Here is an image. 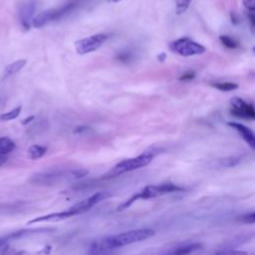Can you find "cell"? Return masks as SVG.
<instances>
[{
	"label": "cell",
	"instance_id": "1",
	"mask_svg": "<svg viewBox=\"0 0 255 255\" xmlns=\"http://www.w3.org/2000/svg\"><path fill=\"white\" fill-rule=\"evenodd\" d=\"M154 235V231L149 228L129 230L124 233L107 236L95 240L90 246V253H102L118 247L143 241Z\"/></svg>",
	"mask_w": 255,
	"mask_h": 255
},
{
	"label": "cell",
	"instance_id": "2",
	"mask_svg": "<svg viewBox=\"0 0 255 255\" xmlns=\"http://www.w3.org/2000/svg\"><path fill=\"white\" fill-rule=\"evenodd\" d=\"M76 5H77V2L73 1L58 8H51V9L44 10L39 14H37L36 16H34L32 20V26L35 28H42L53 21L60 20L61 18L65 17L70 12H72L75 9Z\"/></svg>",
	"mask_w": 255,
	"mask_h": 255
},
{
	"label": "cell",
	"instance_id": "3",
	"mask_svg": "<svg viewBox=\"0 0 255 255\" xmlns=\"http://www.w3.org/2000/svg\"><path fill=\"white\" fill-rule=\"evenodd\" d=\"M153 156H154L153 152L145 151V152L139 154L136 157H132V158H128V159L122 160L121 162L116 164L113 167V169L107 175H108V177L116 176V175L122 174L124 172L131 171V170L137 169L139 167H142V166L148 164L152 160Z\"/></svg>",
	"mask_w": 255,
	"mask_h": 255
},
{
	"label": "cell",
	"instance_id": "4",
	"mask_svg": "<svg viewBox=\"0 0 255 255\" xmlns=\"http://www.w3.org/2000/svg\"><path fill=\"white\" fill-rule=\"evenodd\" d=\"M169 48L173 53H176L183 57H190L194 55H199L205 52V48L193 40L183 37L176 39L169 44Z\"/></svg>",
	"mask_w": 255,
	"mask_h": 255
},
{
	"label": "cell",
	"instance_id": "5",
	"mask_svg": "<svg viewBox=\"0 0 255 255\" xmlns=\"http://www.w3.org/2000/svg\"><path fill=\"white\" fill-rule=\"evenodd\" d=\"M107 34H96L75 42V49L79 55H86L98 50L108 39Z\"/></svg>",
	"mask_w": 255,
	"mask_h": 255
},
{
	"label": "cell",
	"instance_id": "6",
	"mask_svg": "<svg viewBox=\"0 0 255 255\" xmlns=\"http://www.w3.org/2000/svg\"><path fill=\"white\" fill-rule=\"evenodd\" d=\"M182 190L181 187L171 183H162L159 185H148L145 186L140 192L136 193L138 199H147V198H152L156 196H160L166 193H171L175 191H180Z\"/></svg>",
	"mask_w": 255,
	"mask_h": 255
},
{
	"label": "cell",
	"instance_id": "7",
	"mask_svg": "<svg viewBox=\"0 0 255 255\" xmlns=\"http://www.w3.org/2000/svg\"><path fill=\"white\" fill-rule=\"evenodd\" d=\"M107 196H109L108 193L106 192H97L95 194H93L92 196L74 204L73 206H71L69 208V210L73 213V215H77V214H81L84 213L86 211H88L89 209H91L94 205L98 204L99 202H101L103 199H105Z\"/></svg>",
	"mask_w": 255,
	"mask_h": 255
},
{
	"label": "cell",
	"instance_id": "8",
	"mask_svg": "<svg viewBox=\"0 0 255 255\" xmlns=\"http://www.w3.org/2000/svg\"><path fill=\"white\" fill-rule=\"evenodd\" d=\"M231 113L239 118L253 120L255 118V111L252 105L245 103L240 98H233L231 101Z\"/></svg>",
	"mask_w": 255,
	"mask_h": 255
},
{
	"label": "cell",
	"instance_id": "9",
	"mask_svg": "<svg viewBox=\"0 0 255 255\" xmlns=\"http://www.w3.org/2000/svg\"><path fill=\"white\" fill-rule=\"evenodd\" d=\"M64 178L69 179V172L63 173L60 171H46L34 174L30 181L37 184H53L61 181Z\"/></svg>",
	"mask_w": 255,
	"mask_h": 255
},
{
	"label": "cell",
	"instance_id": "10",
	"mask_svg": "<svg viewBox=\"0 0 255 255\" xmlns=\"http://www.w3.org/2000/svg\"><path fill=\"white\" fill-rule=\"evenodd\" d=\"M36 10V2L34 0H29L22 4L19 10V18L22 27L25 30H29L32 26V20L34 18V13Z\"/></svg>",
	"mask_w": 255,
	"mask_h": 255
},
{
	"label": "cell",
	"instance_id": "11",
	"mask_svg": "<svg viewBox=\"0 0 255 255\" xmlns=\"http://www.w3.org/2000/svg\"><path fill=\"white\" fill-rule=\"evenodd\" d=\"M71 216H74L73 213L68 209L66 211H61V212H55V213H49L46 215H42L36 218H33L27 222L28 225H31L33 223H39V222H54V221H60L66 218H69Z\"/></svg>",
	"mask_w": 255,
	"mask_h": 255
},
{
	"label": "cell",
	"instance_id": "12",
	"mask_svg": "<svg viewBox=\"0 0 255 255\" xmlns=\"http://www.w3.org/2000/svg\"><path fill=\"white\" fill-rule=\"evenodd\" d=\"M228 126L231 127L232 128H234V129L242 136V138L250 145L251 148H254V147H255L254 133H253V131H252L250 128H248L247 127H245V126L242 125V124L234 123V122L228 123Z\"/></svg>",
	"mask_w": 255,
	"mask_h": 255
},
{
	"label": "cell",
	"instance_id": "13",
	"mask_svg": "<svg viewBox=\"0 0 255 255\" xmlns=\"http://www.w3.org/2000/svg\"><path fill=\"white\" fill-rule=\"evenodd\" d=\"M201 248V244L199 243H184L181 245H178L176 247H174L172 250L168 251V253L171 254H188L191 252H194L198 249Z\"/></svg>",
	"mask_w": 255,
	"mask_h": 255
},
{
	"label": "cell",
	"instance_id": "14",
	"mask_svg": "<svg viewBox=\"0 0 255 255\" xmlns=\"http://www.w3.org/2000/svg\"><path fill=\"white\" fill-rule=\"evenodd\" d=\"M26 62L27 61L25 59H20V60H16V61L8 64L4 69V78L15 75L18 72H20L26 65Z\"/></svg>",
	"mask_w": 255,
	"mask_h": 255
},
{
	"label": "cell",
	"instance_id": "15",
	"mask_svg": "<svg viewBox=\"0 0 255 255\" xmlns=\"http://www.w3.org/2000/svg\"><path fill=\"white\" fill-rule=\"evenodd\" d=\"M15 147H16L15 142L11 138L7 136L0 137V154L6 155L11 151H13Z\"/></svg>",
	"mask_w": 255,
	"mask_h": 255
},
{
	"label": "cell",
	"instance_id": "16",
	"mask_svg": "<svg viewBox=\"0 0 255 255\" xmlns=\"http://www.w3.org/2000/svg\"><path fill=\"white\" fill-rule=\"evenodd\" d=\"M47 147L44 145H39V144H34L28 148V156L31 159H38L42 157L46 153Z\"/></svg>",
	"mask_w": 255,
	"mask_h": 255
},
{
	"label": "cell",
	"instance_id": "17",
	"mask_svg": "<svg viewBox=\"0 0 255 255\" xmlns=\"http://www.w3.org/2000/svg\"><path fill=\"white\" fill-rule=\"evenodd\" d=\"M22 110V106H17L16 108L10 110L9 112H6L4 114L0 115V120L2 122H7V121H12L15 120L16 118H18V116L20 115Z\"/></svg>",
	"mask_w": 255,
	"mask_h": 255
},
{
	"label": "cell",
	"instance_id": "18",
	"mask_svg": "<svg viewBox=\"0 0 255 255\" xmlns=\"http://www.w3.org/2000/svg\"><path fill=\"white\" fill-rule=\"evenodd\" d=\"M212 86L220 91L223 92H229V91H233L236 90L238 88V85L235 83H230V82H223V83H214L212 84Z\"/></svg>",
	"mask_w": 255,
	"mask_h": 255
},
{
	"label": "cell",
	"instance_id": "19",
	"mask_svg": "<svg viewBox=\"0 0 255 255\" xmlns=\"http://www.w3.org/2000/svg\"><path fill=\"white\" fill-rule=\"evenodd\" d=\"M175 11H176V14L177 15H180L182 13H184L189 5L191 4L192 0H175Z\"/></svg>",
	"mask_w": 255,
	"mask_h": 255
},
{
	"label": "cell",
	"instance_id": "20",
	"mask_svg": "<svg viewBox=\"0 0 255 255\" xmlns=\"http://www.w3.org/2000/svg\"><path fill=\"white\" fill-rule=\"evenodd\" d=\"M219 39H220V42H221L226 48H228V49H235V48L238 47V43H237L234 39H232L231 37H229V36L223 35V36H220Z\"/></svg>",
	"mask_w": 255,
	"mask_h": 255
},
{
	"label": "cell",
	"instance_id": "21",
	"mask_svg": "<svg viewBox=\"0 0 255 255\" xmlns=\"http://www.w3.org/2000/svg\"><path fill=\"white\" fill-rule=\"evenodd\" d=\"M89 173L87 169H75L69 172V179H79L86 176Z\"/></svg>",
	"mask_w": 255,
	"mask_h": 255
},
{
	"label": "cell",
	"instance_id": "22",
	"mask_svg": "<svg viewBox=\"0 0 255 255\" xmlns=\"http://www.w3.org/2000/svg\"><path fill=\"white\" fill-rule=\"evenodd\" d=\"M237 220L240 221V222H243V223L253 224L254 221H255V214H254V212H251V213H248V214H243V215L239 216L237 218Z\"/></svg>",
	"mask_w": 255,
	"mask_h": 255
},
{
	"label": "cell",
	"instance_id": "23",
	"mask_svg": "<svg viewBox=\"0 0 255 255\" xmlns=\"http://www.w3.org/2000/svg\"><path fill=\"white\" fill-rule=\"evenodd\" d=\"M242 4L248 11H255V0H242Z\"/></svg>",
	"mask_w": 255,
	"mask_h": 255
},
{
	"label": "cell",
	"instance_id": "24",
	"mask_svg": "<svg viewBox=\"0 0 255 255\" xmlns=\"http://www.w3.org/2000/svg\"><path fill=\"white\" fill-rule=\"evenodd\" d=\"M194 78V73H191V72H187L185 73L184 75H182L179 80L180 81H188V80H192Z\"/></svg>",
	"mask_w": 255,
	"mask_h": 255
},
{
	"label": "cell",
	"instance_id": "25",
	"mask_svg": "<svg viewBox=\"0 0 255 255\" xmlns=\"http://www.w3.org/2000/svg\"><path fill=\"white\" fill-rule=\"evenodd\" d=\"M230 17H231V21H232L234 24H237V23L239 22V17L237 16V14H236L235 12H231Z\"/></svg>",
	"mask_w": 255,
	"mask_h": 255
},
{
	"label": "cell",
	"instance_id": "26",
	"mask_svg": "<svg viewBox=\"0 0 255 255\" xmlns=\"http://www.w3.org/2000/svg\"><path fill=\"white\" fill-rule=\"evenodd\" d=\"M34 119H35V117H34V116H30V117H28V118L24 119V121H22V122H21V124H22V125H27L28 123L32 122Z\"/></svg>",
	"mask_w": 255,
	"mask_h": 255
},
{
	"label": "cell",
	"instance_id": "27",
	"mask_svg": "<svg viewBox=\"0 0 255 255\" xmlns=\"http://www.w3.org/2000/svg\"><path fill=\"white\" fill-rule=\"evenodd\" d=\"M87 129H88V128H87V127H77V128H75L74 132H75V133H77V132H82V131L87 130Z\"/></svg>",
	"mask_w": 255,
	"mask_h": 255
},
{
	"label": "cell",
	"instance_id": "28",
	"mask_svg": "<svg viewBox=\"0 0 255 255\" xmlns=\"http://www.w3.org/2000/svg\"><path fill=\"white\" fill-rule=\"evenodd\" d=\"M6 160H7L6 155H4V154H0V166H1V165H3V164L6 162Z\"/></svg>",
	"mask_w": 255,
	"mask_h": 255
},
{
	"label": "cell",
	"instance_id": "29",
	"mask_svg": "<svg viewBox=\"0 0 255 255\" xmlns=\"http://www.w3.org/2000/svg\"><path fill=\"white\" fill-rule=\"evenodd\" d=\"M164 58H165V54H164V53L158 55V60H159V61H162Z\"/></svg>",
	"mask_w": 255,
	"mask_h": 255
},
{
	"label": "cell",
	"instance_id": "30",
	"mask_svg": "<svg viewBox=\"0 0 255 255\" xmlns=\"http://www.w3.org/2000/svg\"><path fill=\"white\" fill-rule=\"evenodd\" d=\"M106 1L109 2V3H118V2H120L122 0H106Z\"/></svg>",
	"mask_w": 255,
	"mask_h": 255
}]
</instances>
